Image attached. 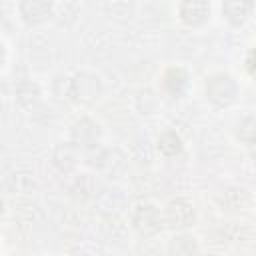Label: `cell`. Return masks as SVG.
Wrapping results in <instances>:
<instances>
[{
	"instance_id": "obj_6",
	"label": "cell",
	"mask_w": 256,
	"mask_h": 256,
	"mask_svg": "<svg viewBox=\"0 0 256 256\" xmlns=\"http://www.w3.org/2000/svg\"><path fill=\"white\" fill-rule=\"evenodd\" d=\"M250 8H252L250 2H226V4L222 6V12L226 14V18H228L230 22L240 24V22L246 20Z\"/></svg>"
},
{
	"instance_id": "obj_2",
	"label": "cell",
	"mask_w": 256,
	"mask_h": 256,
	"mask_svg": "<svg viewBox=\"0 0 256 256\" xmlns=\"http://www.w3.org/2000/svg\"><path fill=\"white\" fill-rule=\"evenodd\" d=\"M132 224L140 234L152 236L162 228V214L154 204H138L132 214Z\"/></svg>"
},
{
	"instance_id": "obj_7",
	"label": "cell",
	"mask_w": 256,
	"mask_h": 256,
	"mask_svg": "<svg viewBox=\"0 0 256 256\" xmlns=\"http://www.w3.org/2000/svg\"><path fill=\"white\" fill-rule=\"evenodd\" d=\"M158 150L162 154H166V156H174L180 150V138L174 132H164L158 138Z\"/></svg>"
},
{
	"instance_id": "obj_5",
	"label": "cell",
	"mask_w": 256,
	"mask_h": 256,
	"mask_svg": "<svg viewBox=\"0 0 256 256\" xmlns=\"http://www.w3.org/2000/svg\"><path fill=\"white\" fill-rule=\"evenodd\" d=\"M52 10L50 2H42V0H26L20 4V14L24 16L26 22H40L44 20Z\"/></svg>"
},
{
	"instance_id": "obj_4",
	"label": "cell",
	"mask_w": 256,
	"mask_h": 256,
	"mask_svg": "<svg viewBox=\"0 0 256 256\" xmlns=\"http://www.w3.org/2000/svg\"><path fill=\"white\" fill-rule=\"evenodd\" d=\"M208 12H210V4H206V2L192 0V2H182L180 4V18L186 24H192V26L204 22L206 16H208Z\"/></svg>"
},
{
	"instance_id": "obj_3",
	"label": "cell",
	"mask_w": 256,
	"mask_h": 256,
	"mask_svg": "<svg viewBox=\"0 0 256 256\" xmlns=\"http://www.w3.org/2000/svg\"><path fill=\"white\" fill-rule=\"evenodd\" d=\"M162 222L170 228H186L194 222V208L186 200H172L164 208Z\"/></svg>"
},
{
	"instance_id": "obj_1",
	"label": "cell",
	"mask_w": 256,
	"mask_h": 256,
	"mask_svg": "<svg viewBox=\"0 0 256 256\" xmlns=\"http://www.w3.org/2000/svg\"><path fill=\"white\" fill-rule=\"evenodd\" d=\"M206 96L216 106H230L238 96V86L228 74H214L206 80Z\"/></svg>"
}]
</instances>
